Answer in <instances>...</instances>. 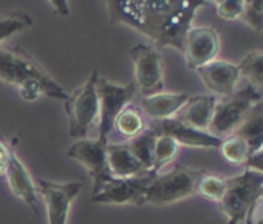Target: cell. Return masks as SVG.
<instances>
[{"label":"cell","mask_w":263,"mask_h":224,"mask_svg":"<svg viewBox=\"0 0 263 224\" xmlns=\"http://www.w3.org/2000/svg\"><path fill=\"white\" fill-rule=\"evenodd\" d=\"M211 0H105L110 24H122L147 36L158 50L183 51L198 8Z\"/></svg>","instance_id":"1"},{"label":"cell","mask_w":263,"mask_h":224,"mask_svg":"<svg viewBox=\"0 0 263 224\" xmlns=\"http://www.w3.org/2000/svg\"><path fill=\"white\" fill-rule=\"evenodd\" d=\"M0 80L16 87L28 102L42 94L59 100L68 97V93L22 48H0Z\"/></svg>","instance_id":"2"},{"label":"cell","mask_w":263,"mask_h":224,"mask_svg":"<svg viewBox=\"0 0 263 224\" xmlns=\"http://www.w3.org/2000/svg\"><path fill=\"white\" fill-rule=\"evenodd\" d=\"M99 73L93 71L85 84L76 88L64 100L68 116V133L71 138L84 139L90 130L99 123V96L96 79Z\"/></svg>","instance_id":"3"},{"label":"cell","mask_w":263,"mask_h":224,"mask_svg":"<svg viewBox=\"0 0 263 224\" xmlns=\"http://www.w3.org/2000/svg\"><path fill=\"white\" fill-rule=\"evenodd\" d=\"M261 99V93L251 84L229 96L218 97L208 132L220 139L232 135L248 116L251 108Z\"/></svg>","instance_id":"4"},{"label":"cell","mask_w":263,"mask_h":224,"mask_svg":"<svg viewBox=\"0 0 263 224\" xmlns=\"http://www.w3.org/2000/svg\"><path fill=\"white\" fill-rule=\"evenodd\" d=\"M204 170L177 166L171 172L155 175L146 192V204L167 206L197 193V184Z\"/></svg>","instance_id":"5"},{"label":"cell","mask_w":263,"mask_h":224,"mask_svg":"<svg viewBox=\"0 0 263 224\" xmlns=\"http://www.w3.org/2000/svg\"><path fill=\"white\" fill-rule=\"evenodd\" d=\"M263 187V173L246 169L243 173L226 178V192L220 209L228 218V224H245L248 210L258 198Z\"/></svg>","instance_id":"6"},{"label":"cell","mask_w":263,"mask_h":224,"mask_svg":"<svg viewBox=\"0 0 263 224\" xmlns=\"http://www.w3.org/2000/svg\"><path fill=\"white\" fill-rule=\"evenodd\" d=\"M96 90L99 96V139L108 142V136L113 130L115 119L121 110L130 104L137 93L135 82L127 85H116L102 76L96 79Z\"/></svg>","instance_id":"7"},{"label":"cell","mask_w":263,"mask_h":224,"mask_svg":"<svg viewBox=\"0 0 263 224\" xmlns=\"http://www.w3.org/2000/svg\"><path fill=\"white\" fill-rule=\"evenodd\" d=\"M155 173L134 178H108L99 189L91 190V201L98 204H146V192Z\"/></svg>","instance_id":"8"},{"label":"cell","mask_w":263,"mask_h":224,"mask_svg":"<svg viewBox=\"0 0 263 224\" xmlns=\"http://www.w3.org/2000/svg\"><path fill=\"white\" fill-rule=\"evenodd\" d=\"M134 62L135 85L143 96H152L163 91V62L160 50L155 45L138 44L128 50Z\"/></svg>","instance_id":"9"},{"label":"cell","mask_w":263,"mask_h":224,"mask_svg":"<svg viewBox=\"0 0 263 224\" xmlns=\"http://www.w3.org/2000/svg\"><path fill=\"white\" fill-rule=\"evenodd\" d=\"M36 186L47 207L48 224H67L70 207L82 190V181L54 182L39 178Z\"/></svg>","instance_id":"10"},{"label":"cell","mask_w":263,"mask_h":224,"mask_svg":"<svg viewBox=\"0 0 263 224\" xmlns=\"http://www.w3.org/2000/svg\"><path fill=\"white\" fill-rule=\"evenodd\" d=\"M107 144L105 141L96 139H78L68 149V156L85 167L88 175L93 179V190L99 189L108 178L111 172L107 162Z\"/></svg>","instance_id":"11"},{"label":"cell","mask_w":263,"mask_h":224,"mask_svg":"<svg viewBox=\"0 0 263 224\" xmlns=\"http://www.w3.org/2000/svg\"><path fill=\"white\" fill-rule=\"evenodd\" d=\"M220 50V39L217 30L211 27L191 28L184 37L183 56L191 70H197L214 60Z\"/></svg>","instance_id":"12"},{"label":"cell","mask_w":263,"mask_h":224,"mask_svg":"<svg viewBox=\"0 0 263 224\" xmlns=\"http://www.w3.org/2000/svg\"><path fill=\"white\" fill-rule=\"evenodd\" d=\"M151 129H154L160 135H167L174 138L178 146H186V147H198V149H218L221 146L220 138L212 136L209 132L194 129L180 119L167 118L161 121H152Z\"/></svg>","instance_id":"13"},{"label":"cell","mask_w":263,"mask_h":224,"mask_svg":"<svg viewBox=\"0 0 263 224\" xmlns=\"http://www.w3.org/2000/svg\"><path fill=\"white\" fill-rule=\"evenodd\" d=\"M195 71L201 77L203 84L220 97L232 94L240 79L238 67L235 64L220 59H214L209 64L197 68Z\"/></svg>","instance_id":"14"},{"label":"cell","mask_w":263,"mask_h":224,"mask_svg":"<svg viewBox=\"0 0 263 224\" xmlns=\"http://www.w3.org/2000/svg\"><path fill=\"white\" fill-rule=\"evenodd\" d=\"M4 176L7 178V182L11 192L19 199H22L27 206H30L34 213H39L41 196L37 192L36 181L31 178L28 169L24 166V162L17 158L16 153L11 155V159L8 162V167Z\"/></svg>","instance_id":"15"},{"label":"cell","mask_w":263,"mask_h":224,"mask_svg":"<svg viewBox=\"0 0 263 224\" xmlns=\"http://www.w3.org/2000/svg\"><path fill=\"white\" fill-rule=\"evenodd\" d=\"M217 100H218V97L212 96V94L192 96L180 108V111L175 115V118L180 119L181 123L194 127V129L208 132V127H209L212 116H214Z\"/></svg>","instance_id":"16"},{"label":"cell","mask_w":263,"mask_h":224,"mask_svg":"<svg viewBox=\"0 0 263 224\" xmlns=\"http://www.w3.org/2000/svg\"><path fill=\"white\" fill-rule=\"evenodd\" d=\"M189 96L186 93H157L152 96H144L141 100V111L151 121H161L174 118L180 108L187 102Z\"/></svg>","instance_id":"17"},{"label":"cell","mask_w":263,"mask_h":224,"mask_svg":"<svg viewBox=\"0 0 263 224\" xmlns=\"http://www.w3.org/2000/svg\"><path fill=\"white\" fill-rule=\"evenodd\" d=\"M107 162L115 178H134L149 173L132 153L127 141L107 144Z\"/></svg>","instance_id":"18"},{"label":"cell","mask_w":263,"mask_h":224,"mask_svg":"<svg viewBox=\"0 0 263 224\" xmlns=\"http://www.w3.org/2000/svg\"><path fill=\"white\" fill-rule=\"evenodd\" d=\"M232 135H237L246 141L251 155L263 147V99L251 108L248 116Z\"/></svg>","instance_id":"19"},{"label":"cell","mask_w":263,"mask_h":224,"mask_svg":"<svg viewBox=\"0 0 263 224\" xmlns=\"http://www.w3.org/2000/svg\"><path fill=\"white\" fill-rule=\"evenodd\" d=\"M113 129L127 141L143 133L147 127H146V121H144V115L141 108L132 104L125 105L121 110V113L116 116Z\"/></svg>","instance_id":"20"},{"label":"cell","mask_w":263,"mask_h":224,"mask_svg":"<svg viewBox=\"0 0 263 224\" xmlns=\"http://www.w3.org/2000/svg\"><path fill=\"white\" fill-rule=\"evenodd\" d=\"M157 136L158 133L154 129L147 127L143 133L127 141L132 153L135 155V158L140 161V164L144 167L146 172H152L154 169V152H155Z\"/></svg>","instance_id":"21"},{"label":"cell","mask_w":263,"mask_h":224,"mask_svg":"<svg viewBox=\"0 0 263 224\" xmlns=\"http://www.w3.org/2000/svg\"><path fill=\"white\" fill-rule=\"evenodd\" d=\"M218 149L221 150L223 158L232 166H245L251 156L249 146L246 144L245 139H241L237 135H229L223 138L221 146Z\"/></svg>","instance_id":"22"},{"label":"cell","mask_w":263,"mask_h":224,"mask_svg":"<svg viewBox=\"0 0 263 224\" xmlns=\"http://www.w3.org/2000/svg\"><path fill=\"white\" fill-rule=\"evenodd\" d=\"M237 67L240 76L246 77L252 87H255L257 90L263 88V51L261 50L248 53Z\"/></svg>","instance_id":"23"},{"label":"cell","mask_w":263,"mask_h":224,"mask_svg":"<svg viewBox=\"0 0 263 224\" xmlns=\"http://www.w3.org/2000/svg\"><path fill=\"white\" fill-rule=\"evenodd\" d=\"M178 142L167 136V135H160L157 136V142H155V152H154V169L152 173L158 175L161 172V169H164L167 164H171L175 156L178 155Z\"/></svg>","instance_id":"24"},{"label":"cell","mask_w":263,"mask_h":224,"mask_svg":"<svg viewBox=\"0 0 263 224\" xmlns=\"http://www.w3.org/2000/svg\"><path fill=\"white\" fill-rule=\"evenodd\" d=\"M224 192H226V178L203 172L197 184V195L203 196L208 201L220 202Z\"/></svg>","instance_id":"25"},{"label":"cell","mask_w":263,"mask_h":224,"mask_svg":"<svg viewBox=\"0 0 263 224\" xmlns=\"http://www.w3.org/2000/svg\"><path fill=\"white\" fill-rule=\"evenodd\" d=\"M33 19L27 13H5L0 14V44L11 36L30 28Z\"/></svg>","instance_id":"26"},{"label":"cell","mask_w":263,"mask_h":224,"mask_svg":"<svg viewBox=\"0 0 263 224\" xmlns=\"http://www.w3.org/2000/svg\"><path fill=\"white\" fill-rule=\"evenodd\" d=\"M241 2L243 13L240 19L263 36V0H241Z\"/></svg>","instance_id":"27"},{"label":"cell","mask_w":263,"mask_h":224,"mask_svg":"<svg viewBox=\"0 0 263 224\" xmlns=\"http://www.w3.org/2000/svg\"><path fill=\"white\" fill-rule=\"evenodd\" d=\"M243 2L241 0H223L217 5V14L223 21H237L241 17Z\"/></svg>","instance_id":"28"},{"label":"cell","mask_w":263,"mask_h":224,"mask_svg":"<svg viewBox=\"0 0 263 224\" xmlns=\"http://www.w3.org/2000/svg\"><path fill=\"white\" fill-rule=\"evenodd\" d=\"M245 224H263V196L258 195V198L254 201V204L248 210Z\"/></svg>","instance_id":"29"},{"label":"cell","mask_w":263,"mask_h":224,"mask_svg":"<svg viewBox=\"0 0 263 224\" xmlns=\"http://www.w3.org/2000/svg\"><path fill=\"white\" fill-rule=\"evenodd\" d=\"M13 153L14 152L11 150L8 142L4 138H0V176L5 175V170L8 167V162H10Z\"/></svg>","instance_id":"30"},{"label":"cell","mask_w":263,"mask_h":224,"mask_svg":"<svg viewBox=\"0 0 263 224\" xmlns=\"http://www.w3.org/2000/svg\"><path fill=\"white\" fill-rule=\"evenodd\" d=\"M245 167H246V169H251V170H255V172L263 173V147L249 156V159L246 161Z\"/></svg>","instance_id":"31"},{"label":"cell","mask_w":263,"mask_h":224,"mask_svg":"<svg viewBox=\"0 0 263 224\" xmlns=\"http://www.w3.org/2000/svg\"><path fill=\"white\" fill-rule=\"evenodd\" d=\"M53 5V10L59 16H68L70 14V7H68V0H48Z\"/></svg>","instance_id":"32"},{"label":"cell","mask_w":263,"mask_h":224,"mask_svg":"<svg viewBox=\"0 0 263 224\" xmlns=\"http://www.w3.org/2000/svg\"><path fill=\"white\" fill-rule=\"evenodd\" d=\"M221 2H223V0H211V4H215V5H218Z\"/></svg>","instance_id":"33"},{"label":"cell","mask_w":263,"mask_h":224,"mask_svg":"<svg viewBox=\"0 0 263 224\" xmlns=\"http://www.w3.org/2000/svg\"><path fill=\"white\" fill-rule=\"evenodd\" d=\"M260 196H263V187H261V190H260Z\"/></svg>","instance_id":"34"}]
</instances>
